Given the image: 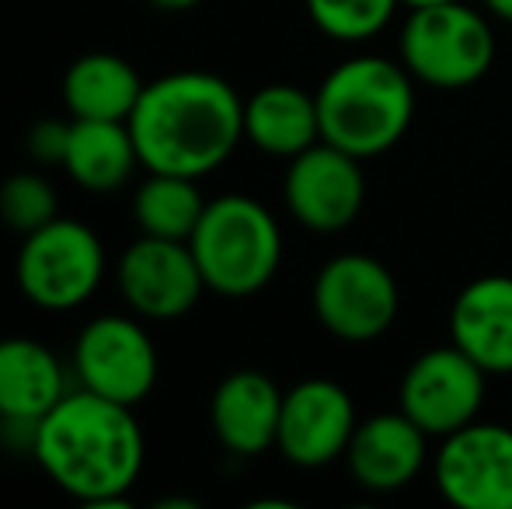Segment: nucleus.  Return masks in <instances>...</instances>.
I'll return each mask as SVG.
<instances>
[{
    "mask_svg": "<svg viewBox=\"0 0 512 509\" xmlns=\"http://www.w3.org/2000/svg\"><path fill=\"white\" fill-rule=\"evenodd\" d=\"M147 171L199 178L220 168L244 136V102L213 74H171L147 84L129 116Z\"/></svg>",
    "mask_w": 512,
    "mask_h": 509,
    "instance_id": "obj_1",
    "label": "nucleus"
},
{
    "mask_svg": "<svg viewBox=\"0 0 512 509\" xmlns=\"http://www.w3.org/2000/svg\"><path fill=\"white\" fill-rule=\"evenodd\" d=\"M46 475L81 503H115L143 468V433L129 405L81 387L63 394L32 429Z\"/></svg>",
    "mask_w": 512,
    "mask_h": 509,
    "instance_id": "obj_2",
    "label": "nucleus"
},
{
    "mask_svg": "<svg viewBox=\"0 0 512 509\" xmlns=\"http://www.w3.org/2000/svg\"><path fill=\"white\" fill-rule=\"evenodd\" d=\"M314 98L321 140L359 161L387 154L415 116L411 74L384 56H356L335 67Z\"/></svg>",
    "mask_w": 512,
    "mask_h": 509,
    "instance_id": "obj_3",
    "label": "nucleus"
},
{
    "mask_svg": "<svg viewBox=\"0 0 512 509\" xmlns=\"http://www.w3.org/2000/svg\"><path fill=\"white\" fill-rule=\"evenodd\" d=\"M189 248L203 269L206 290L223 297H251L276 276L283 234L262 203L248 196H220L206 203Z\"/></svg>",
    "mask_w": 512,
    "mask_h": 509,
    "instance_id": "obj_4",
    "label": "nucleus"
},
{
    "mask_svg": "<svg viewBox=\"0 0 512 509\" xmlns=\"http://www.w3.org/2000/svg\"><path fill=\"white\" fill-rule=\"evenodd\" d=\"M495 35L474 7L450 0L415 7L401 28V63L415 81L432 88H471L492 70Z\"/></svg>",
    "mask_w": 512,
    "mask_h": 509,
    "instance_id": "obj_5",
    "label": "nucleus"
},
{
    "mask_svg": "<svg viewBox=\"0 0 512 509\" xmlns=\"http://www.w3.org/2000/svg\"><path fill=\"white\" fill-rule=\"evenodd\" d=\"M105 255L95 231L77 220H49L25 234L18 255V286L32 304L46 311L81 307L102 283Z\"/></svg>",
    "mask_w": 512,
    "mask_h": 509,
    "instance_id": "obj_6",
    "label": "nucleus"
},
{
    "mask_svg": "<svg viewBox=\"0 0 512 509\" xmlns=\"http://www.w3.org/2000/svg\"><path fill=\"white\" fill-rule=\"evenodd\" d=\"M398 283L373 255H338L314 279V314L335 339L373 342L398 318Z\"/></svg>",
    "mask_w": 512,
    "mask_h": 509,
    "instance_id": "obj_7",
    "label": "nucleus"
},
{
    "mask_svg": "<svg viewBox=\"0 0 512 509\" xmlns=\"http://www.w3.org/2000/svg\"><path fill=\"white\" fill-rule=\"evenodd\" d=\"M485 377L464 349H429L411 363L401 381V412L425 436H450L478 419Z\"/></svg>",
    "mask_w": 512,
    "mask_h": 509,
    "instance_id": "obj_8",
    "label": "nucleus"
},
{
    "mask_svg": "<svg viewBox=\"0 0 512 509\" xmlns=\"http://www.w3.org/2000/svg\"><path fill=\"white\" fill-rule=\"evenodd\" d=\"M436 485L460 509H512V429L474 419L443 436Z\"/></svg>",
    "mask_w": 512,
    "mask_h": 509,
    "instance_id": "obj_9",
    "label": "nucleus"
},
{
    "mask_svg": "<svg viewBox=\"0 0 512 509\" xmlns=\"http://www.w3.org/2000/svg\"><path fill=\"white\" fill-rule=\"evenodd\" d=\"M119 290L136 314L154 321H175L196 307L206 290L203 269L189 241H168L143 234L119 262Z\"/></svg>",
    "mask_w": 512,
    "mask_h": 509,
    "instance_id": "obj_10",
    "label": "nucleus"
},
{
    "mask_svg": "<svg viewBox=\"0 0 512 509\" xmlns=\"http://www.w3.org/2000/svg\"><path fill=\"white\" fill-rule=\"evenodd\" d=\"M283 192L290 213L307 231L331 234L349 227L363 210L366 178L359 171V157L317 140L304 154L290 157Z\"/></svg>",
    "mask_w": 512,
    "mask_h": 509,
    "instance_id": "obj_11",
    "label": "nucleus"
},
{
    "mask_svg": "<svg viewBox=\"0 0 512 509\" xmlns=\"http://www.w3.org/2000/svg\"><path fill=\"white\" fill-rule=\"evenodd\" d=\"M356 408L342 384L304 381L283 394L276 447L297 468H324L349 450L356 433Z\"/></svg>",
    "mask_w": 512,
    "mask_h": 509,
    "instance_id": "obj_12",
    "label": "nucleus"
},
{
    "mask_svg": "<svg viewBox=\"0 0 512 509\" xmlns=\"http://www.w3.org/2000/svg\"><path fill=\"white\" fill-rule=\"evenodd\" d=\"M77 374L88 391L133 408L154 391L157 353L136 321L98 318L77 339Z\"/></svg>",
    "mask_w": 512,
    "mask_h": 509,
    "instance_id": "obj_13",
    "label": "nucleus"
},
{
    "mask_svg": "<svg viewBox=\"0 0 512 509\" xmlns=\"http://www.w3.org/2000/svg\"><path fill=\"white\" fill-rule=\"evenodd\" d=\"M453 346L485 374H512V276H481L450 307Z\"/></svg>",
    "mask_w": 512,
    "mask_h": 509,
    "instance_id": "obj_14",
    "label": "nucleus"
},
{
    "mask_svg": "<svg viewBox=\"0 0 512 509\" xmlns=\"http://www.w3.org/2000/svg\"><path fill=\"white\" fill-rule=\"evenodd\" d=\"M425 440L429 436L405 412H380L356 422V433L345 450L352 478L370 492L405 489L425 464Z\"/></svg>",
    "mask_w": 512,
    "mask_h": 509,
    "instance_id": "obj_15",
    "label": "nucleus"
},
{
    "mask_svg": "<svg viewBox=\"0 0 512 509\" xmlns=\"http://www.w3.org/2000/svg\"><path fill=\"white\" fill-rule=\"evenodd\" d=\"M283 391L258 370H237L213 394V433L234 454H262L276 447Z\"/></svg>",
    "mask_w": 512,
    "mask_h": 509,
    "instance_id": "obj_16",
    "label": "nucleus"
},
{
    "mask_svg": "<svg viewBox=\"0 0 512 509\" xmlns=\"http://www.w3.org/2000/svg\"><path fill=\"white\" fill-rule=\"evenodd\" d=\"M63 394V370L46 346L32 339L0 342V419L7 426H35Z\"/></svg>",
    "mask_w": 512,
    "mask_h": 509,
    "instance_id": "obj_17",
    "label": "nucleus"
},
{
    "mask_svg": "<svg viewBox=\"0 0 512 509\" xmlns=\"http://www.w3.org/2000/svg\"><path fill=\"white\" fill-rule=\"evenodd\" d=\"M244 136L272 157H297L321 140L317 98L293 84H269L244 105Z\"/></svg>",
    "mask_w": 512,
    "mask_h": 509,
    "instance_id": "obj_18",
    "label": "nucleus"
},
{
    "mask_svg": "<svg viewBox=\"0 0 512 509\" xmlns=\"http://www.w3.org/2000/svg\"><path fill=\"white\" fill-rule=\"evenodd\" d=\"M136 161V143L129 123L112 119H74L63 150V168L74 182L91 192H112L129 182Z\"/></svg>",
    "mask_w": 512,
    "mask_h": 509,
    "instance_id": "obj_19",
    "label": "nucleus"
},
{
    "mask_svg": "<svg viewBox=\"0 0 512 509\" xmlns=\"http://www.w3.org/2000/svg\"><path fill=\"white\" fill-rule=\"evenodd\" d=\"M140 95H143V84L136 77V70L112 53L81 56L67 70V81H63V102H67L74 119L129 123Z\"/></svg>",
    "mask_w": 512,
    "mask_h": 509,
    "instance_id": "obj_20",
    "label": "nucleus"
},
{
    "mask_svg": "<svg viewBox=\"0 0 512 509\" xmlns=\"http://www.w3.org/2000/svg\"><path fill=\"white\" fill-rule=\"evenodd\" d=\"M203 210L206 203L196 189V178L161 175V171H150L133 203L140 231L168 241H189L203 220Z\"/></svg>",
    "mask_w": 512,
    "mask_h": 509,
    "instance_id": "obj_21",
    "label": "nucleus"
},
{
    "mask_svg": "<svg viewBox=\"0 0 512 509\" xmlns=\"http://www.w3.org/2000/svg\"><path fill=\"white\" fill-rule=\"evenodd\" d=\"M401 0H307L310 21L338 42H363L394 18Z\"/></svg>",
    "mask_w": 512,
    "mask_h": 509,
    "instance_id": "obj_22",
    "label": "nucleus"
},
{
    "mask_svg": "<svg viewBox=\"0 0 512 509\" xmlns=\"http://www.w3.org/2000/svg\"><path fill=\"white\" fill-rule=\"evenodd\" d=\"M0 220L11 231L32 234L56 220V192L39 175H11L0 185Z\"/></svg>",
    "mask_w": 512,
    "mask_h": 509,
    "instance_id": "obj_23",
    "label": "nucleus"
},
{
    "mask_svg": "<svg viewBox=\"0 0 512 509\" xmlns=\"http://www.w3.org/2000/svg\"><path fill=\"white\" fill-rule=\"evenodd\" d=\"M67 136H70V126H60V123H42V126H35L32 129V154L39 157V161L63 164Z\"/></svg>",
    "mask_w": 512,
    "mask_h": 509,
    "instance_id": "obj_24",
    "label": "nucleus"
},
{
    "mask_svg": "<svg viewBox=\"0 0 512 509\" xmlns=\"http://www.w3.org/2000/svg\"><path fill=\"white\" fill-rule=\"evenodd\" d=\"M154 7H161V11H192L196 4H203V0H150Z\"/></svg>",
    "mask_w": 512,
    "mask_h": 509,
    "instance_id": "obj_25",
    "label": "nucleus"
},
{
    "mask_svg": "<svg viewBox=\"0 0 512 509\" xmlns=\"http://www.w3.org/2000/svg\"><path fill=\"white\" fill-rule=\"evenodd\" d=\"M485 4H488V11H492L495 18L512 21V0H485Z\"/></svg>",
    "mask_w": 512,
    "mask_h": 509,
    "instance_id": "obj_26",
    "label": "nucleus"
},
{
    "mask_svg": "<svg viewBox=\"0 0 512 509\" xmlns=\"http://www.w3.org/2000/svg\"><path fill=\"white\" fill-rule=\"evenodd\" d=\"M401 4H405L408 11H415V7H436V4H450V0H401Z\"/></svg>",
    "mask_w": 512,
    "mask_h": 509,
    "instance_id": "obj_27",
    "label": "nucleus"
}]
</instances>
